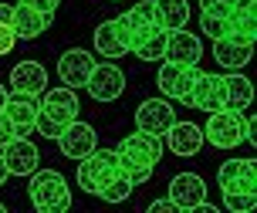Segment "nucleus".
<instances>
[{"instance_id": "f257e3e1", "label": "nucleus", "mask_w": 257, "mask_h": 213, "mask_svg": "<svg viewBox=\"0 0 257 213\" xmlns=\"http://www.w3.org/2000/svg\"><path fill=\"white\" fill-rule=\"evenodd\" d=\"M41 95H44V98H41L34 129H38L44 139H58L64 129L78 119V109H81V105H78V91L61 85V88H44Z\"/></svg>"}, {"instance_id": "f03ea898", "label": "nucleus", "mask_w": 257, "mask_h": 213, "mask_svg": "<svg viewBox=\"0 0 257 213\" xmlns=\"http://www.w3.org/2000/svg\"><path fill=\"white\" fill-rule=\"evenodd\" d=\"M115 34H118V44L128 51H136L142 41H149L156 31H163L159 27V14H156V4L153 0H139L136 7H128L125 14H118L115 21Z\"/></svg>"}, {"instance_id": "7ed1b4c3", "label": "nucleus", "mask_w": 257, "mask_h": 213, "mask_svg": "<svg viewBox=\"0 0 257 213\" xmlns=\"http://www.w3.org/2000/svg\"><path fill=\"white\" fill-rule=\"evenodd\" d=\"M27 196L34 203V210H41V213H64L71 206L68 179L58 169H34L31 173V186H27Z\"/></svg>"}, {"instance_id": "20e7f679", "label": "nucleus", "mask_w": 257, "mask_h": 213, "mask_svg": "<svg viewBox=\"0 0 257 213\" xmlns=\"http://www.w3.org/2000/svg\"><path fill=\"white\" fill-rule=\"evenodd\" d=\"M122 166H118V152L115 149H95L85 156V159H78V186L85 189V193H95L98 196V189L118 173Z\"/></svg>"}, {"instance_id": "39448f33", "label": "nucleus", "mask_w": 257, "mask_h": 213, "mask_svg": "<svg viewBox=\"0 0 257 213\" xmlns=\"http://www.w3.org/2000/svg\"><path fill=\"white\" fill-rule=\"evenodd\" d=\"M203 139H210V146L217 149H237L247 139V126L244 115L233 109H220V112H206V126H203Z\"/></svg>"}, {"instance_id": "423d86ee", "label": "nucleus", "mask_w": 257, "mask_h": 213, "mask_svg": "<svg viewBox=\"0 0 257 213\" xmlns=\"http://www.w3.org/2000/svg\"><path fill=\"white\" fill-rule=\"evenodd\" d=\"M193 109L200 112H220L227 105V85H223V75H210V71H196V81L190 88V98H186Z\"/></svg>"}, {"instance_id": "0eeeda50", "label": "nucleus", "mask_w": 257, "mask_h": 213, "mask_svg": "<svg viewBox=\"0 0 257 213\" xmlns=\"http://www.w3.org/2000/svg\"><path fill=\"white\" fill-rule=\"evenodd\" d=\"M85 88H88V95L95 101L108 105V101H115L118 95L125 91V75L118 71L115 64H95L88 81H85Z\"/></svg>"}, {"instance_id": "6e6552de", "label": "nucleus", "mask_w": 257, "mask_h": 213, "mask_svg": "<svg viewBox=\"0 0 257 213\" xmlns=\"http://www.w3.org/2000/svg\"><path fill=\"white\" fill-rule=\"evenodd\" d=\"M176 122V109L166 98H146L136 109V129L139 132H153V136H166V129Z\"/></svg>"}, {"instance_id": "1a4fd4ad", "label": "nucleus", "mask_w": 257, "mask_h": 213, "mask_svg": "<svg viewBox=\"0 0 257 213\" xmlns=\"http://www.w3.org/2000/svg\"><path fill=\"white\" fill-rule=\"evenodd\" d=\"M196 71L200 68H190V64H176V61H163L159 68V91L166 98H176V101H186L190 98V88L196 81Z\"/></svg>"}, {"instance_id": "9d476101", "label": "nucleus", "mask_w": 257, "mask_h": 213, "mask_svg": "<svg viewBox=\"0 0 257 213\" xmlns=\"http://www.w3.org/2000/svg\"><path fill=\"white\" fill-rule=\"evenodd\" d=\"M0 156H4V163H7V173H11V176H31L41 166L38 146H34L31 139H24V136L11 139V142L0 149Z\"/></svg>"}, {"instance_id": "9b49d317", "label": "nucleus", "mask_w": 257, "mask_h": 213, "mask_svg": "<svg viewBox=\"0 0 257 213\" xmlns=\"http://www.w3.org/2000/svg\"><path fill=\"white\" fill-rule=\"evenodd\" d=\"M169 200L176 203V210L196 213V206L206 200V183H203V176H196V173H180V176H173V183H169Z\"/></svg>"}, {"instance_id": "f8f14e48", "label": "nucleus", "mask_w": 257, "mask_h": 213, "mask_svg": "<svg viewBox=\"0 0 257 213\" xmlns=\"http://www.w3.org/2000/svg\"><path fill=\"white\" fill-rule=\"evenodd\" d=\"M203 58V41L190 34V31H169L166 34V51H163V61H176V64H190L196 68Z\"/></svg>"}, {"instance_id": "ddd939ff", "label": "nucleus", "mask_w": 257, "mask_h": 213, "mask_svg": "<svg viewBox=\"0 0 257 213\" xmlns=\"http://www.w3.org/2000/svg\"><path fill=\"white\" fill-rule=\"evenodd\" d=\"M54 142L61 146V152L68 156V159H75V163H78V159H85V156L98 146V136H95V129H91L88 122H78V119H75V122L64 129Z\"/></svg>"}, {"instance_id": "4468645a", "label": "nucleus", "mask_w": 257, "mask_h": 213, "mask_svg": "<svg viewBox=\"0 0 257 213\" xmlns=\"http://www.w3.org/2000/svg\"><path fill=\"white\" fill-rule=\"evenodd\" d=\"M115 152L132 156V159H139V163L156 166L159 159H163V136H153V132H139V129H136L132 136H125L115 146Z\"/></svg>"}, {"instance_id": "2eb2a0df", "label": "nucleus", "mask_w": 257, "mask_h": 213, "mask_svg": "<svg viewBox=\"0 0 257 213\" xmlns=\"http://www.w3.org/2000/svg\"><path fill=\"white\" fill-rule=\"evenodd\" d=\"M91 68H95V58H91L88 51L81 48H71L61 54V61H58V78H61L68 88H85V81H88Z\"/></svg>"}, {"instance_id": "dca6fc26", "label": "nucleus", "mask_w": 257, "mask_h": 213, "mask_svg": "<svg viewBox=\"0 0 257 213\" xmlns=\"http://www.w3.org/2000/svg\"><path fill=\"white\" fill-rule=\"evenodd\" d=\"M11 27H14V34L24 41L41 38L51 27V14H44V11H38V7H31V4L21 0L17 7H11Z\"/></svg>"}, {"instance_id": "f3484780", "label": "nucleus", "mask_w": 257, "mask_h": 213, "mask_svg": "<svg viewBox=\"0 0 257 213\" xmlns=\"http://www.w3.org/2000/svg\"><path fill=\"white\" fill-rule=\"evenodd\" d=\"M213 58H217V64L227 68V71H240V68L254 58V44L233 38V34H223V38L213 41Z\"/></svg>"}, {"instance_id": "a211bd4d", "label": "nucleus", "mask_w": 257, "mask_h": 213, "mask_svg": "<svg viewBox=\"0 0 257 213\" xmlns=\"http://www.w3.org/2000/svg\"><path fill=\"white\" fill-rule=\"evenodd\" d=\"M220 189H257V166L254 159H227L217 169Z\"/></svg>"}, {"instance_id": "6ab92c4d", "label": "nucleus", "mask_w": 257, "mask_h": 213, "mask_svg": "<svg viewBox=\"0 0 257 213\" xmlns=\"http://www.w3.org/2000/svg\"><path fill=\"white\" fill-rule=\"evenodd\" d=\"M203 129L196 126V122H173L166 129V146L173 156H196V152L203 149Z\"/></svg>"}, {"instance_id": "aec40b11", "label": "nucleus", "mask_w": 257, "mask_h": 213, "mask_svg": "<svg viewBox=\"0 0 257 213\" xmlns=\"http://www.w3.org/2000/svg\"><path fill=\"white\" fill-rule=\"evenodd\" d=\"M38 109H41L38 95H17V91H14V95H7V101H4V115L14 122L17 136H27V132L34 129Z\"/></svg>"}, {"instance_id": "412c9836", "label": "nucleus", "mask_w": 257, "mask_h": 213, "mask_svg": "<svg viewBox=\"0 0 257 213\" xmlns=\"http://www.w3.org/2000/svg\"><path fill=\"white\" fill-rule=\"evenodd\" d=\"M11 88L17 95H41L48 88V71L41 61H21L11 71Z\"/></svg>"}, {"instance_id": "4be33fe9", "label": "nucleus", "mask_w": 257, "mask_h": 213, "mask_svg": "<svg viewBox=\"0 0 257 213\" xmlns=\"http://www.w3.org/2000/svg\"><path fill=\"white\" fill-rule=\"evenodd\" d=\"M227 27H230L227 34L254 44V34H257V4L254 0H237L230 7V14H227Z\"/></svg>"}, {"instance_id": "5701e85b", "label": "nucleus", "mask_w": 257, "mask_h": 213, "mask_svg": "<svg viewBox=\"0 0 257 213\" xmlns=\"http://www.w3.org/2000/svg\"><path fill=\"white\" fill-rule=\"evenodd\" d=\"M223 85H227V105H223V109L244 112L247 105L254 101V85H250V78H244L240 71H230V75L223 78Z\"/></svg>"}, {"instance_id": "b1692460", "label": "nucleus", "mask_w": 257, "mask_h": 213, "mask_svg": "<svg viewBox=\"0 0 257 213\" xmlns=\"http://www.w3.org/2000/svg\"><path fill=\"white\" fill-rule=\"evenodd\" d=\"M156 14H159V27L163 31H180L190 21V4L186 0H153Z\"/></svg>"}, {"instance_id": "393cba45", "label": "nucleus", "mask_w": 257, "mask_h": 213, "mask_svg": "<svg viewBox=\"0 0 257 213\" xmlns=\"http://www.w3.org/2000/svg\"><path fill=\"white\" fill-rule=\"evenodd\" d=\"M95 54H102L108 61H115L125 54V48L118 44V34H115V24L112 21H102V24L95 27Z\"/></svg>"}, {"instance_id": "a878e982", "label": "nucleus", "mask_w": 257, "mask_h": 213, "mask_svg": "<svg viewBox=\"0 0 257 213\" xmlns=\"http://www.w3.org/2000/svg\"><path fill=\"white\" fill-rule=\"evenodd\" d=\"M132 189H136V183L128 179L125 169H118V173L112 176L102 189H98V196H102L105 203H122V200H128V196H132Z\"/></svg>"}, {"instance_id": "bb28decb", "label": "nucleus", "mask_w": 257, "mask_h": 213, "mask_svg": "<svg viewBox=\"0 0 257 213\" xmlns=\"http://www.w3.org/2000/svg\"><path fill=\"white\" fill-rule=\"evenodd\" d=\"M223 206L230 213H250L257 206V193H250V189H223Z\"/></svg>"}, {"instance_id": "cd10ccee", "label": "nucleus", "mask_w": 257, "mask_h": 213, "mask_svg": "<svg viewBox=\"0 0 257 213\" xmlns=\"http://www.w3.org/2000/svg\"><path fill=\"white\" fill-rule=\"evenodd\" d=\"M166 34L169 31H156L149 41H142L139 48L132 51L136 58H142V61H163V51H166Z\"/></svg>"}, {"instance_id": "c85d7f7f", "label": "nucleus", "mask_w": 257, "mask_h": 213, "mask_svg": "<svg viewBox=\"0 0 257 213\" xmlns=\"http://www.w3.org/2000/svg\"><path fill=\"white\" fill-rule=\"evenodd\" d=\"M200 27H203V34L210 41H217V38H223L230 27H227V17H213V14H200Z\"/></svg>"}, {"instance_id": "c756f323", "label": "nucleus", "mask_w": 257, "mask_h": 213, "mask_svg": "<svg viewBox=\"0 0 257 213\" xmlns=\"http://www.w3.org/2000/svg\"><path fill=\"white\" fill-rule=\"evenodd\" d=\"M237 0H200V14H213V17H227Z\"/></svg>"}, {"instance_id": "7c9ffc66", "label": "nucleus", "mask_w": 257, "mask_h": 213, "mask_svg": "<svg viewBox=\"0 0 257 213\" xmlns=\"http://www.w3.org/2000/svg\"><path fill=\"white\" fill-rule=\"evenodd\" d=\"M14 44H17V34H14L11 21H0V54H11Z\"/></svg>"}, {"instance_id": "2f4dec72", "label": "nucleus", "mask_w": 257, "mask_h": 213, "mask_svg": "<svg viewBox=\"0 0 257 213\" xmlns=\"http://www.w3.org/2000/svg\"><path fill=\"white\" fill-rule=\"evenodd\" d=\"M11 139H17V129H14V122L4 115V109H0V149H4Z\"/></svg>"}, {"instance_id": "473e14b6", "label": "nucleus", "mask_w": 257, "mask_h": 213, "mask_svg": "<svg viewBox=\"0 0 257 213\" xmlns=\"http://www.w3.org/2000/svg\"><path fill=\"white\" fill-rule=\"evenodd\" d=\"M24 4H31V7H38V11H44V14H54L61 0H24Z\"/></svg>"}, {"instance_id": "72a5a7b5", "label": "nucleus", "mask_w": 257, "mask_h": 213, "mask_svg": "<svg viewBox=\"0 0 257 213\" xmlns=\"http://www.w3.org/2000/svg\"><path fill=\"white\" fill-rule=\"evenodd\" d=\"M149 210H153V213H173V210H176V203H173V200L166 196V200H156V203H149Z\"/></svg>"}, {"instance_id": "f704fd0d", "label": "nucleus", "mask_w": 257, "mask_h": 213, "mask_svg": "<svg viewBox=\"0 0 257 213\" xmlns=\"http://www.w3.org/2000/svg\"><path fill=\"white\" fill-rule=\"evenodd\" d=\"M7 176H11V173H7V163H4V156H0V186L7 183Z\"/></svg>"}, {"instance_id": "c9c22d12", "label": "nucleus", "mask_w": 257, "mask_h": 213, "mask_svg": "<svg viewBox=\"0 0 257 213\" xmlns=\"http://www.w3.org/2000/svg\"><path fill=\"white\" fill-rule=\"evenodd\" d=\"M0 21H11V7L7 4H0Z\"/></svg>"}, {"instance_id": "e433bc0d", "label": "nucleus", "mask_w": 257, "mask_h": 213, "mask_svg": "<svg viewBox=\"0 0 257 213\" xmlns=\"http://www.w3.org/2000/svg\"><path fill=\"white\" fill-rule=\"evenodd\" d=\"M4 101H7V88L0 85V109H4Z\"/></svg>"}, {"instance_id": "4c0bfd02", "label": "nucleus", "mask_w": 257, "mask_h": 213, "mask_svg": "<svg viewBox=\"0 0 257 213\" xmlns=\"http://www.w3.org/2000/svg\"><path fill=\"white\" fill-rule=\"evenodd\" d=\"M0 213H7V206H4V203H0Z\"/></svg>"}]
</instances>
